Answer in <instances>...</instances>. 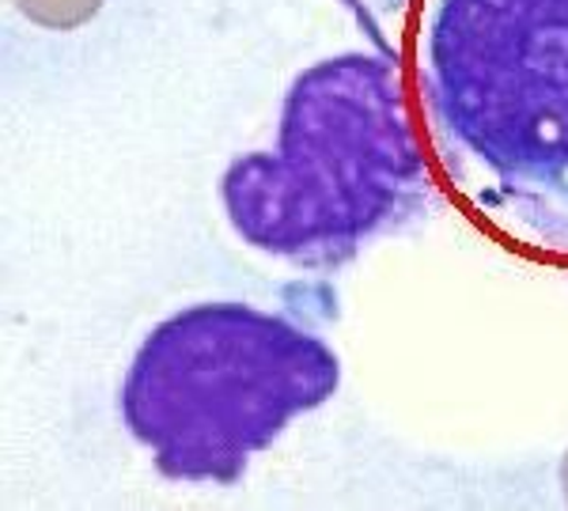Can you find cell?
<instances>
[{"label": "cell", "instance_id": "cell-1", "mask_svg": "<svg viewBox=\"0 0 568 511\" xmlns=\"http://www.w3.org/2000/svg\"><path fill=\"white\" fill-rule=\"evenodd\" d=\"M402 76L466 221L568 269V0H409Z\"/></svg>", "mask_w": 568, "mask_h": 511}, {"label": "cell", "instance_id": "cell-2", "mask_svg": "<svg viewBox=\"0 0 568 511\" xmlns=\"http://www.w3.org/2000/svg\"><path fill=\"white\" fill-rule=\"evenodd\" d=\"M428 152L398 61L342 53L292 84L277 144L224 171L227 221L254 251L329 269L406 216Z\"/></svg>", "mask_w": 568, "mask_h": 511}, {"label": "cell", "instance_id": "cell-3", "mask_svg": "<svg viewBox=\"0 0 568 511\" xmlns=\"http://www.w3.org/2000/svg\"><path fill=\"white\" fill-rule=\"evenodd\" d=\"M337 382L334 349L292 318L201 304L144 337L122 387V417L163 478L232 486Z\"/></svg>", "mask_w": 568, "mask_h": 511}, {"label": "cell", "instance_id": "cell-4", "mask_svg": "<svg viewBox=\"0 0 568 511\" xmlns=\"http://www.w3.org/2000/svg\"><path fill=\"white\" fill-rule=\"evenodd\" d=\"M106 0H16V8L31 23L45 27V31H77L88 20H95V12Z\"/></svg>", "mask_w": 568, "mask_h": 511}, {"label": "cell", "instance_id": "cell-5", "mask_svg": "<svg viewBox=\"0 0 568 511\" xmlns=\"http://www.w3.org/2000/svg\"><path fill=\"white\" fill-rule=\"evenodd\" d=\"M561 492H565V504H568V454H565V462H561Z\"/></svg>", "mask_w": 568, "mask_h": 511}]
</instances>
